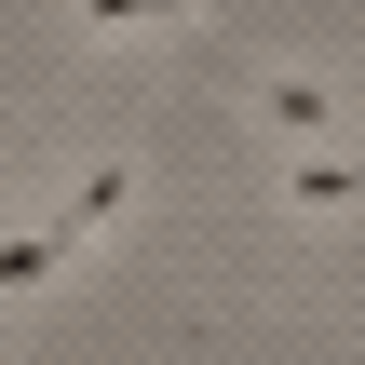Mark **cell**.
I'll use <instances>...</instances> for the list:
<instances>
[{
    "label": "cell",
    "mask_w": 365,
    "mask_h": 365,
    "mask_svg": "<svg viewBox=\"0 0 365 365\" xmlns=\"http://www.w3.org/2000/svg\"><path fill=\"white\" fill-rule=\"evenodd\" d=\"M122 203H135V163H95V176H81V190H68V203H54V217H68V230H81V244H95V230H108V217H122Z\"/></svg>",
    "instance_id": "3957f363"
},
{
    "label": "cell",
    "mask_w": 365,
    "mask_h": 365,
    "mask_svg": "<svg viewBox=\"0 0 365 365\" xmlns=\"http://www.w3.org/2000/svg\"><path fill=\"white\" fill-rule=\"evenodd\" d=\"M244 108H257L271 135H312V149H339V81H312V68H244Z\"/></svg>",
    "instance_id": "6da1fadb"
},
{
    "label": "cell",
    "mask_w": 365,
    "mask_h": 365,
    "mask_svg": "<svg viewBox=\"0 0 365 365\" xmlns=\"http://www.w3.org/2000/svg\"><path fill=\"white\" fill-rule=\"evenodd\" d=\"M81 41H135V27H190V0H68Z\"/></svg>",
    "instance_id": "7a4b0ae2"
},
{
    "label": "cell",
    "mask_w": 365,
    "mask_h": 365,
    "mask_svg": "<svg viewBox=\"0 0 365 365\" xmlns=\"http://www.w3.org/2000/svg\"><path fill=\"white\" fill-rule=\"evenodd\" d=\"M284 203H298V217H339V203H352V149H312V163L284 176Z\"/></svg>",
    "instance_id": "277c9868"
}]
</instances>
